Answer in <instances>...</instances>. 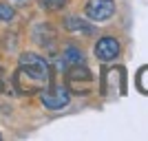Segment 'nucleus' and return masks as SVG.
Masks as SVG:
<instances>
[{
    "label": "nucleus",
    "mask_w": 148,
    "mask_h": 141,
    "mask_svg": "<svg viewBox=\"0 0 148 141\" xmlns=\"http://www.w3.org/2000/svg\"><path fill=\"white\" fill-rule=\"evenodd\" d=\"M49 64L36 53H25L20 57V71L16 75V84L22 93L40 91L49 84Z\"/></svg>",
    "instance_id": "1"
},
{
    "label": "nucleus",
    "mask_w": 148,
    "mask_h": 141,
    "mask_svg": "<svg viewBox=\"0 0 148 141\" xmlns=\"http://www.w3.org/2000/svg\"><path fill=\"white\" fill-rule=\"evenodd\" d=\"M71 99V93H69L66 86H51V88H44L42 91V104L51 110H58V108H64Z\"/></svg>",
    "instance_id": "2"
},
{
    "label": "nucleus",
    "mask_w": 148,
    "mask_h": 141,
    "mask_svg": "<svg viewBox=\"0 0 148 141\" xmlns=\"http://www.w3.org/2000/svg\"><path fill=\"white\" fill-rule=\"evenodd\" d=\"M115 13V2L113 0H88L86 5V16L95 22L108 20Z\"/></svg>",
    "instance_id": "3"
},
{
    "label": "nucleus",
    "mask_w": 148,
    "mask_h": 141,
    "mask_svg": "<svg viewBox=\"0 0 148 141\" xmlns=\"http://www.w3.org/2000/svg\"><path fill=\"white\" fill-rule=\"evenodd\" d=\"M117 53H119V42L115 37H102V40L95 44V55H97L102 62L115 60Z\"/></svg>",
    "instance_id": "4"
},
{
    "label": "nucleus",
    "mask_w": 148,
    "mask_h": 141,
    "mask_svg": "<svg viewBox=\"0 0 148 141\" xmlns=\"http://www.w3.org/2000/svg\"><path fill=\"white\" fill-rule=\"evenodd\" d=\"M62 62H66V64L75 66V64H82V62H84V55H82V51L73 49V46H69V49L64 51V60H62Z\"/></svg>",
    "instance_id": "5"
},
{
    "label": "nucleus",
    "mask_w": 148,
    "mask_h": 141,
    "mask_svg": "<svg viewBox=\"0 0 148 141\" xmlns=\"http://www.w3.org/2000/svg\"><path fill=\"white\" fill-rule=\"evenodd\" d=\"M66 29H71V31H84V33H88V31H91V27L84 25V22H82V20H77V18H69V20H66Z\"/></svg>",
    "instance_id": "6"
},
{
    "label": "nucleus",
    "mask_w": 148,
    "mask_h": 141,
    "mask_svg": "<svg viewBox=\"0 0 148 141\" xmlns=\"http://www.w3.org/2000/svg\"><path fill=\"white\" fill-rule=\"evenodd\" d=\"M66 5V0H42V7L44 9H51V11H58Z\"/></svg>",
    "instance_id": "7"
},
{
    "label": "nucleus",
    "mask_w": 148,
    "mask_h": 141,
    "mask_svg": "<svg viewBox=\"0 0 148 141\" xmlns=\"http://www.w3.org/2000/svg\"><path fill=\"white\" fill-rule=\"evenodd\" d=\"M13 18V9L9 5H0V20H11Z\"/></svg>",
    "instance_id": "8"
},
{
    "label": "nucleus",
    "mask_w": 148,
    "mask_h": 141,
    "mask_svg": "<svg viewBox=\"0 0 148 141\" xmlns=\"http://www.w3.org/2000/svg\"><path fill=\"white\" fill-rule=\"evenodd\" d=\"M0 75H2V68H0Z\"/></svg>",
    "instance_id": "9"
},
{
    "label": "nucleus",
    "mask_w": 148,
    "mask_h": 141,
    "mask_svg": "<svg viewBox=\"0 0 148 141\" xmlns=\"http://www.w3.org/2000/svg\"><path fill=\"white\" fill-rule=\"evenodd\" d=\"M0 91H2V86H0Z\"/></svg>",
    "instance_id": "10"
},
{
    "label": "nucleus",
    "mask_w": 148,
    "mask_h": 141,
    "mask_svg": "<svg viewBox=\"0 0 148 141\" xmlns=\"http://www.w3.org/2000/svg\"><path fill=\"white\" fill-rule=\"evenodd\" d=\"M0 139H2V135H0Z\"/></svg>",
    "instance_id": "11"
}]
</instances>
